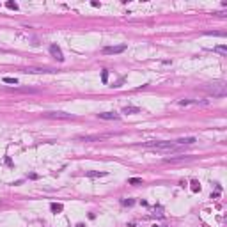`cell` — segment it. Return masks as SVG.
I'll return each instance as SVG.
<instances>
[{
    "label": "cell",
    "instance_id": "16",
    "mask_svg": "<svg viewBox=\"0 0 227 227\" xmlns=\"http://www.w3.org/2000/svg\"><path fill=\"white\" fill-rule=\"evenodd\" d=\"M128 183H130V185H140V183H142V179H140V177H131Z\"/></svg>",
    "mask_w": 227,
    "mask_h": 227
},
{
    "label": "cell",
    "instance_id": "11",
    "mask_svg": "<svg viewBox=\"0 0 227 227\" xmlns=\"http://www.w3.org/2000/svg\"><path fill=\"white\" fill-rule=\"evenodd\" d=\"M140 108L139 106H124L123 108V114H139Z\"/></svg>",
    "mask_w": 227,
    "mask_h": 227
},
{
    "label": "cell",
    "instance_id": "19",
    "mask_svg": "<svg viewBox=\"0 0 227 227\" xmlns=\"http://www.w3.org/2000/svg\"><path fill=\"white\" fill-rule=\"evenodd\" d=\"M101 82H103V83H106V82H108V73H106V71H103V73H101Z\"/></svg>",
    "mask_w": 227,
    "mask_h": 227
},
{
    "label": "cell",
    "instance_id": "4",
    "mask_svg": "<svg viewBox=\"0 0 227 227\" xmlns=\"http://www.w3.org/2000/svg\"><path fill=\"white\" fill-rule=\"evenodd\" d=\"M44 117L48 119H62V121H69V119H75V116L71 114H66V112H46Z\"/></svg>",
    "mask_w": 227,
    "mask_h": 227
},
{
    "label": "cell",
    "instance_id": "14",
    "mask_svg": "<svg viewBox=\"0 0 227 227\" xmlns=\"http://www.w3.org/2000/svg\"><path fill=\"white\" fill-rule=\"evenodd\" d=\"M2 80H4V83H13V85H18V78H14V76H4Z\"/></svg>",
    "mask_w": 227,
    "mask_h": 227
},
{
    "label": "cell",
    "instance_id": "6",
    "mask_svg": "<svg viewBox=\"0 0 227 227\" xmlns=\"http://www.w3.org/2000/svg\"><path fill=\"white\" fill-rule=\"evenodd\" d=\"M98 117L105 119V121H119L121 119V116L116 112H101V114H98Z\"/></svg>",
    "mask_w": 227,
    "mask_h": 227
},
{
    "label": "cell",
    "instance_id": "9",
    "mask_svg": "<svg viewBox=\"0 0 227 227\" xmlns=\"http://www.w3.org/2000/svg\"><path fill=\"white\" fill-rule=\"evenodd\" d=\"M183 160H192V156H176V158H165V163H176V162H183Z\"/></svg>",
    "mask_w": 227,
    "mask_h": 227
},
{
    "label": "cell",
    "instance_id": "12",
    "mask_svg": "<svg viewBox=\"0 0 227 227\" xmlns=\"http://www.w3.org/2000/svg\"><path fill=\"white\" fill-rule=\"evenodd\" d=\"M50 209H52L53 213H60V211L64 209V206H62V204H57V202H52V204H50Z\"/></svg>",
    "mask_w": 227,
    "mask_h": 227
},
{
    "label": "cell",
    "instance_id": "15",
    "mask_svg": "<svg viewBox=\"0 0 227 227\" xmlns=\"http://www.w3.org/2000/svg\"><path fill=\"white\" fill-rule=\"evenodd\" d=\"M87 176H89V177H103V176H106V172H96V170H90V172H87Z\"/></svg>",
    "mask_w": 227,
    "mask_h": 227
},
{
    "label": "cell",
    "instance_id": "21",
    "mask_svg": "<svg viewBox=\"0 0 227 227\" xmlns=\"http://www.w3.org/2000/svg\"><path fill=\"white\" fill-rule=\"evenodd\" d=\"M154 227H162V225H154Z\"/></svg>",
    "mask_w": 227,
    "mask_h": 227
},
{
    "label": "cell",
    "instance_id": "20",
    "mask_svg": "<svg viewBox=\"0 0 227 227\" xmlns=\"http://www.w3.org/2000/svg\"><path fill=\"white\" fill-rule=\"evenodd\" d=\"M123 204H124V206H131V204H133V200H131V199H128V200H123Z\"/></svg>",
    "mask_w": 227,
    "mask_h": 227
},
{
    "label": "cell",
    "instance_id": "1",
    "mask_svg": "<svg viewBox=\"0 0 227 227\" xmlns=\"http://www.w3.org/2000/svg\"><path fill=\"white\" fill-rule=\"evenodd\" d=\"M206 90L213 96V98H223L227 94V85L223 82H215L211 85H206Z\"/></svg>",
    "mask_w": 227,
    "mask_h": 227
},
{
    "label": "cell",
    "instance_id": "13",
    "mask_svg": "<svg viewBox=\"0 0 227 227\" xmlns=\"http://www.w3.org/2000/svg\"><path fill=\"white\" fill-rule=\"evenodd\" d=\"M213 52H218V53L225 55V53H227V46H225V44H218V46H215V48H213Z\"/></svg>",
    "mask_w": 227,
    "mask_h": 227
},
{
    "label": "cell",
    "instance_id": "5",
    "mask_svg": "<svg viewBox=\"0 0 227 227\" xmlns=\"http://www.w3.org/2000/svg\"><path fill=\"white\" fill-rule=\"evenodd\" d=\"M126 50L124 44H119V46H105L103 48V53L105 55H114V53H123Z\"/></svg>",
    "mask_w": 227,
    "mask_h": 227
},
{
    "label": "cell",
    "instance_id": "2",
    "mask_svg": "<svg viewBox=\"0 0 227 227\" xmlns=\"http://www.w3.org/2000/svg\"><path fill=\"white\" fill-rule=\"evenodd\" d=\"M146 147L149 149H154V151H172L177 147V144L174 142H167V140H156V142H146L144 144Z\"/></svg>",
    "mask_w": 227,
    "mask_h": 227
},
{
    "label": "cell",
    "instance_id": "10",
    "mask_svg": "<svg viewBox=\"0 0 227 227\" xmlns=\"http://www.w3.org/2000/svg\"><path fill=\"white\" fill-rule=\"evenodd\" d=\"M193 142H197L195 137H186V139H177L174 144H177V146H185V144H193Z\"/></svg>",
    "mask_w": 227,
    "mask_h": 227
},
{
    "label": "cell",
    "instance_id": "8",
    "mask_svg": "<svg viewBox=\"0 0 227 227\" xmlns=\"http://www.w3.org/2000/svg\"><path fill=\"white\" fill-rule=\"evenodd\" d=\"M50 53H52V55H53V57H55V59H57L59 62H62V60H64L62 50H60V48L57 46V44H52V46H50Z\"/></svg>",
    "mask_w": 227,
    "mask_h": 227
},
{
    "label": "cell",
    "instance_id": "17",
    "mask_svg": "<svg viewBox=\"0 0 227 227\" xmlns=\"http://www.w3.org/2000/svg\"><path fill=\"white\" fill-rule=\"evenodd\" d=\"M6 7H7V9H14V11H18V4H16V2H7Z\"/></svg>",
    "mask_w": 227,
    "mask_h": 227
},
{
    "label": "cell",
    "instance_id": "7",
    "mask_svg": "<svg viewBox=\"0 0 227 227\" xmlns=\"http://www.w3.org/2000/svg\"><path fill=\"white\" fill-rule=\"evenodd\" d=\"M25 73H32V75H37V73H55V69H52V67H27Z\"/></svg>",
    "mask_w": 227,
    "mask_h": 227
},
{
    "label": "cell",
    "instance_id": "18",
    "mask_svg": "<svg viewBox=\"0 0 227 227\" xmlns=\"http://www.w3.org/2000/svg\"><path fill=\"white\" fill-rule=\"evenodd\" d=\"M199 190H200L199 183H197V181H193V183H192V192H199Z\"/></svg>",
    "mask_w": 227,
    "mask_h": 227
},
{
    "label": "cell",
    "instance_id": "3",
    "mask_svg": "<svg viewBox=\"0 0 227 227\" xmlns=\"http://www.w3.org/2000/svg\"><path fill=\"white\" fill-rule=\"evenodd\" d=\"M112 137H114L112 133H98V135H80L76 139L82 140V142H99V140H106V139H112Z\"/></svg>",
    "mask_w": 227,
    "mask_h": 227
}]
</instances>
